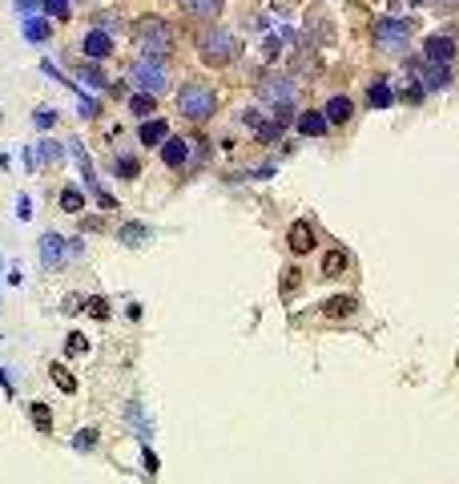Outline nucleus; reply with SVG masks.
Listing matches in <instances>:
<instances>
[{
  "label": "nucleus",
  "mask_w": 459,
  "mask_h": 484,
  "mask_svg": "<svg viewBox=\"0 0 459 484\" xmlns=\"http://www.w3.org/2000/svg\"><path fill=\"white\" fill-rule=\"evenodd\" d=\"M178 109H182L189 121H209L218 114V93L209 89L206 81H185L178 89Z\"/></svg>",
  "instance_id": "obj_1"
},
{
  "label": "nucleus",
  "mask_w": 459,
  "mask_h": 484,
  "mask_svg": "<svg viewBox=\"0 0 459 484\" xmlns=\"http://www.w3.org/2000/svg\"><path fill=\"white\" fill-rule=\"evenodd\" d=\"M133 37L145 57H169L174 53V28L161 21V17H145V21L133 24Z\"/></svg>",
  "instance_id": "obj_2"
},
{
  "label": "nucleus",
  "mask_w": 459,
  "mask_h": 484,
  "mask_svg": "<svg viewBox=\"0 0 459 484\" xmlns=\"http://www.w3.org/2000/svg\"><path fill=\"white\" fill-rule=\"evenodd\" d=\"M198 57L206 65H230L238 57V37L230 28H209V33L198 37Z\"/></svg>",
  "instance_id": "obj_3"
},
{
  "label": "nucleus",
  "mask_w": 459,
  "mask_h": 484,
  "mask_svg": "<svg viewBox=\"0 0 459 484\" xmlns=\"http://www.w3.org/2000/svg\"><path fill=\"white\" fill-rule=\"evenodd\" d=\"M129 81L138 85V89H145V93H153L158 97L165 85H169V77H165V65H161V57H145L141 53L138 61L129 65Z\"/></svg>",
  "instance_id": "obj_4"
},
{
  "label": "nucleus",
  "mask_w": 459,
  "mask_h": 484,
  "mask_svg": "<svg viewBox=\"0 0 459 484\" xmlns=\"http://www.w3.org/2000/svg\"><path fill=\"white\" fill-rule=\"evenodd\" d=\"M411 41V21H399V17H387V21L375 24V45L391 53V57H399L403 48Z\"/></svg>",
  "instance_id": "obj_5"
},
{
  "label": "nucleus",
  "mask_w": 459,
  "mask_h": 484,
  "mask_svg": "<svg viewBox=\"0 0 459 484\" xmlns=\"http://www.w3.org/2000/svg\"><path fill=\"white\" fill-rule=\"evenodd\" d=\"M258 101L274 105V114L278 109H294V81L290 77H266V81H258Z\"/></svg>",
  "instance_id": "obj_6"
},
{
  "label": "nucleus",
  "mask_w": 459,
  "mask_h": 484,
  "mask_svg": "<svg viewBox=\"0 0 459 484\" xmlns=\"http://www.w3.org/2000/svg\"><path fill=\"white\" fill-rule=\"evenodd\" d=\"M415 81H423V89H443L447 81H451V73L447 65H435V61H427V65H415Z\"/></svg>",
  "instance_id": "obj_7"
},
{
  "label": "nucleus",
  "mask_w": 459,
  "mask_h": 484,
  "mask_svg": "<svg viewBox=\"0 0 459 484\" xmlns=\"http://www.w3.org/2000/svg\"><path fill=\"white\" fill-rule=\"evenodd\" d=\"M81 48H85V57H89V61H105V57L113 53V37H109L105 28H93Z\"/></svg>",
  "instance_id": "obj_8"
},
{
  "label": "nucleus",
  "mask_w": 459,
  "mask_h": 484,
  "mask_svg": "<svg viewBox=\"0 0 459 484\" xmlns=\"http://www.w3.org/2000/svg\"><path fill=\"white\" fill-rule=\"evenodd\" d=\"M178 4H182L185 17H194V21H214L222 12V0H178Z\"/></svg>",
  "instance_id": "obj_9"
},
{
  "label": "nucleus",
  "mask_w": 459,
  "mask_h": 484,
  "mask_svg": "<svg viewBox=\"0 0 459 484\" xmlns=\"http://www.w3.org/2000/svg\"><path fill=\"white\" fill-rule=\"evenodd\" d=\"M185 158H189V141H182V138H165L161 141V161H165L169 170L185 165Z\"/></svg>",
  "instance_id": "obj_10"
},
{
  "label": "nucleus",
  "mask_w": 459,
  "mask_h": 484,
  "mask_svg": "<svg viewBox=\"0 0 459 484\" xmlns=\"http://www.w3.org/2000/svg\"><path fill=\"white\" fill-rule=\"evenodd\" d=\"M322 114H326V121H330V125H346V121H350V114H355V105H350V97H343V93H339V97H330V101H326V109H322Z\"/></svg>",
  "instance_id": "obj_11"
},
{
  "label": "nucleus",
  "mask_w": 459,
  "mask_h": 484,
  "mask_svg": "<svg viewBox=\"0 0 459 484\" xmlns=\"http://www.w3.org/2000/svg\"><path fill=\"white\" fill-rule=\"evenodd\" d=\"M451 57H456V41H451V37H431V41H427V61L447 65Z\"/></svg>",
  "instance_id": "obj_12"
},
{
  "label": "nucleus",
  "mask_w": 459,
  "mask_h": 484,
  "mask_svg": "<svg viewBox=\"0 0 459 484\" xmlns=\"http://www.w3.org/2000/svg\"><path fill=\"white\" fill-rule=\"evenodd\" d=\"M310 247H315V226H310V222H294V226H290V251L306 254Z\"/></svg>",
  "instance_id": "obj_13"
},
{
  "label": "nucleus",
  "mask_w": 459,
  "mask_h": 484,
  "mask_svg": "<svg viewBox=\"0 0 459 484\" xmlns=\"http://www.w3.org/2000/svg\"><path fill=\"white\" fill-rule=\"evenodd\" d=\"M322 311H326V315H330V319H350V315H355V311H359V303L350 299V295H335V299L326 303V307H322Z\"/></svg>",
  "instance_id": "obj_14"
},
{
  "label": "nucleus",
  "mask_w": 459,
  "mask_h": 484,
  "mask_svg": "<svg viewBox=\"0 0 459 484\" xmlns=\"http://www.w3.org/2000/svg\"><path fill=\"white\" fill-rule=\"evenodd\" d=\"M326 125H330V121H326V114H302L299 117V129L302 134H306V138H319V134H326Z\"/></svg>",
  "instance_id": "obj_15"
},
{
  "label": "nucleus",
  "mask_w": 459,
  "mask_h": 484,
  "mask_svg": "<svg viewBox=\"0 0 459 484\" xmlns=\"http://www.w3.org/2000/svg\"><path fill=\"white\" fill-rule=\"evenodd\" d=\"M165 138H169V125L165 121H145L141 125V145H161Z\"/></svg>",
  "instance_id": "obj_16"
},
{
  "label": "nucleus",
  "mask_w": 459,
  "mask_h": 484,
  "mask_svg": "<svg viewBox=\"0 0 459 484\" xmlns=\"http://www.w3.org/2000/svg\"><path fill=\"white\" fill-rule=\"evenodd\" d=\"M346 267H350L346 251H330L326 258H322V275H326V278H339V275L346 271Z\"/></svg>",
  "instance_id": "obj_17"
},
{
  "label": "nucleus",
  "mask_w": 459,
  "mask_h": 484,
  "mask_svg": "<svg viewBox=\"0 0 459 484\" xmlns=\"http://www.w3.org/2000/svg\"><path fill=\"white\" fill-rule=\"evenodd\" d=\"M41 262L61 267V238H57V234H45V238H41Z\"/></svg>",
  "instance_id": "obj_18"
},
{
  "label": "nucleus",
  "mask_w": 459,
  "mask_h": 484,
  "mask_svg": "<svg viewBox=\"0 0 459 484\" xmlns=\"http://www.w3.org/2000/svg\"><path fill=\"white\" fill-rule=\"evenodd\" d=\"M391 101H395V93H391L387 77H379V81L371 85V105H375V109H387Z\"/></svg>",
  "instance_id": "obj_19"
},
{
  "label": "nucleus",
  "mask_w": 459,
  "mask_h": 484,
  "mask_svg": "<svg viewBox=\"0 0 459 484\" xmlns=\"http://www.w3.org/2000/svg\"><path fill=\"white\" fill-rule=\"evenodd\" d=\"M129 109H133L138 117H149L153 114V93H145V89L133 93V97H129Z\"/></svg>",
  "instance_id": "obj_20"
},
{
  "label": "nucleus",
  "mask_w": 459,
  "mask_h": 484,
  "mask_svg": "<svg viewBox=\"0 0 459 484\" xmlns=\"http://www.w3.org/2000/svg\"><path fill=\"white\" fill-rule=\"evenodd\" d=\"M57 154H61V150H57V141H41V145H37V154H32V161H37V165H53Z\"/></svg>",
  "instance_id": "obj_21"
},
{
  "label": "nucleus",
  "mask_w": 459,
  "mask_h": 484,
  "mask_svg": "<svg viewBox=\"0 0 459 484\" xmlns=\"http://www.w3.org/2000/svg\"><path fill=\"white\" fill-rule=\"evenodd\" d=\"M81 81H85V85H93V89H105V85H109V81H105V77H101V69H97V65H81Z\"/></svg>",
  "instance_id": "obj_22"
},
{
  "label": "nucleus",
  "mask_w": 459,
  "mask_h": 484,
  "mask_svg": "<svg viewBox=\"0 0 459 484\" xmlns=\"http://www.w3.org/2000/svg\"><path fill=\"white\" fill-rule=\"evenodd\" d=\"M85 206V198H81V190H61V210H69V214H77V210Z\"/></svg>",
  "instance_id": "obj_23"
},
{
  "label": "nucleus",
  "mask_w": 459,
  "mask_h": 484,
  "mask_svg": "<svg viewBox=\"0 0 459 484\" xmlns=\"http://www.w3.org/2000/svg\"><path fill=\"white\" fill-rule=\"evenodd\" d=\"M145 238H149V231H145V226H138V222H133V226H125V231H121V242H125V247H141V242H145Z\"/></svg>",
  "instance_id": "obj_24"
},
{
  "label": "nucleus",
  "mask_w": 459,
  "mask_h": 484,
  "mask_svg": "<svg viewBox=\"0 0 459 484\" xmlns=\"http://www.w3.org/2000/svg\"><path fill=\"white\" fill-rule=\"evenodd\" d=\"M24 37H28V41H45V37H48V24L37 21V17H28V21H24Z\"/></svg>",
  "instance_id": "obj_25"
},
{
  "label": "nucleus",
  "mask_w": 459,
  "mask_h": 484,
  "mask_svg": "<svg viewBox=\"0 0 459 484\" xmlns=\"http://www.w3.org/2000/svg\"><path fill=\"white\" fill-rule=\"evenodd\" d=\"M53 379H57V388H61V392H77V384H73V375H69L65 364H53Z\"/></svg>",
  "instance_id": "obj_26"
},
{
  "label": "nucleus",
  "mask_w": 459,
  "mask_h": 484,
  "mask_svg": "<svg viewBox=\"0 0 459 484\" xmlns=\"http://www.w3.org/2000/svg\"><path fill=\"white\" fill-rule=\"evenodd\" d=\"M41 8L57 21H69V0H41Z\"/></svg>",
  "instance_id": "obj_27"
},
{
  "label": "nucleus",
  "mask_w": 459,
  "mask_h": 484,
  "mask_svg": "<svg viewBox=\"0 0 459 484\" xmlns=\"http://www.w3.org/2000/svg\"><path fill=\"white\" fill-rule=\"evenodd\" d=\"M32 424H37L41 432H48V424H53V415H48V408H41V404H32Z\"/></svg>",
  "instance_id": "obj_28"
},
{
  "label": "nucleus",
  "mask_w": 459,
  "mask_h": 484,
  "mask_svg": "<svg viewBox=\"0 0 459 484\" xmlns=\"http://www.w3.org/2000/svg\"><path fill=\"white\" fill-rule=\"evenodd\" d=\"M117 174H121V178H133V174H138V161L133 158H117Z\"/></svg>",
  "instance_id": "obj_29"
},
{
  "label": "nucleus",
  "mask_w": 459,
  "mask_h": 484,
  "mask_svg": "<svg viewBox=\"0 0 459 484\" xmlns=\"http://www.w3.org/2000/svg\"><path fill=\"white\" fill-rule=\"evenodd\" d=\"M32 121H37V129H48V125L57 121V114H53V109H37V117H32Z\"/></svg>",
  "instance_id": "obj_30"
},
{
  "label": "nucleus",
  "mask_w": 459,
  "mask_h": 484,
  "mask_svg": "<svg viewBox=\"0 0 459 484\" xmlns=\"http://www.w3.org/2000/svg\"><path fill=\"white\" fill-rule=\"evenodd\" d=\"M93 444H97V432H93V428H85V432L77 436V448H93Z\"/></svg>",
  "instance_id": "obj_31"
},
{
  "label": "nucleus",
  "mask_w": 459,
  "mask_h": 484,
  "mask_svg": "<svg viewBox=\"0 0 459 484\" xmlns=\"http://www.w3.org/2000/svg\"><path fill=\"white\" fill-rule=\"evenodd\" d=\"M89 311L97 315V319H105V315H109V307H105V299H93V303H89Z\"/></svg>",
  "instance_id": "obj_32"
},
{
  "label": "nucleus",
  "mask_w": 459,
  "mask_h": 484,
  "mask_svg": "<svg viewBox=\"0 0 459 484\" xmlns=\"http://www.w3.org/2000/svg\"><path fill=\"white\" fill-rule=\"evenodd\" d=\"M69 351H85V339L81 335H69Z\"/></svg>",
  "instance_id": "obj_33"
},
{
  "label": "nucleus",
  "mask_w": 459,
  "mask_h": 484,
  "mask_svg": "<svg viewBox=\"0 0 459 484\" xmlns=\"http://www.w3.org/2000/svg\"><path fill=\"white\" fill-rule=\"evenodd\" d=\"M17 4H21L24 12H28V8H32V4H37V0H17Z\"/></svg>",
  "instance_id": "obj_34"
}]
</instances>
